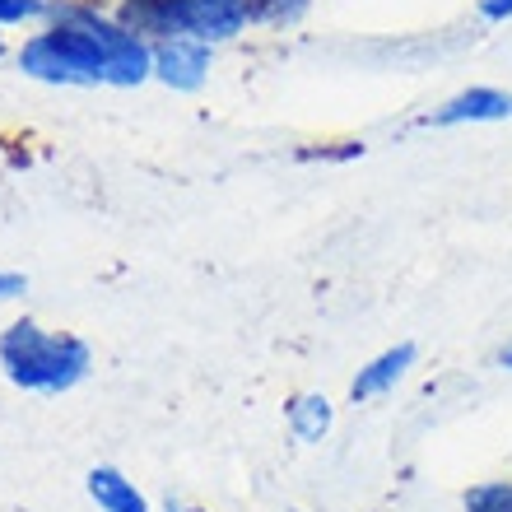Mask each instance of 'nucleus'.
<instances>
[{
	"instance_id": "20e7f679",
	"label": "nucleus",
	"mask_w": 512,
	"mask_h": 512,
	"mask_svg": "<svg viewBox=\"0 0 512 512\" xmlns=\"http://www.w3.org/2000/svg\"><path fill=\"white\" fill-rule=\"evenodd\" d=\"M210 66H215V47H210V42L177 38V42H159V47H154V80H159L163 89H173V94H196V89H205Z\"/></svg>"
},
{
	"instance_id": "f03ea898",
	"label": "nucleus",
	"mask_w": 512,
	"mask_h": 512,
	"mask_svg": "<svg viewBox=\"0 0 512 512\" xmlns=\"http://www.w3.org/2000/svg\"><path fill=\"white\" fill-rule=\"evenodd\" d=\"M0 373L10 387L33 396H66L94 373V350L70 331H52L33 317H19L0 331Z\"/></svg>"
},
{
	"instance_id": "f257e3e1",
	"label": "nucleus",
	"mask_w": 512,
	"mask_h": 512,
	"mask_svg": "<svg viewBox=\"0 0 512 512\" xmlns=\"http://www.w3.org/2000/svg\"><path fill=\"white\" fill-rule=\"evenodd\" d=\"M14 70L52 89H140L154 80V47L94 0H56L52 19L14 47Z\"/></svg>"
},
{
	"instance_id": "0eeeda50",
	"label": "nucleus",
	"mask_w": 512,
	"mask_h": 512,
	"mask_svg": "<svg viewBox=\"0 0 512 512\" xmlns=\"http://www.w3.org/2000/svg\"><path fill=\"white\" fill-rule=\"evenodd\" d=\"M84 489H89V499H94L98 512H154L149 499L140 494L131 475H122L117 466H94V471L84 475Z\"/></svg>"
},
{
	"instance_id": "6e6552de",
	"label": "nucleus",
	"mask_w": 512,
	"mask_h": 512,
	"mask_svg": "<svg viewBox=\"0 0 512 512\" xmlns=\"http://www.w3.org/2000/svg\"><path fill=\"white\" fill-rule=\"evenodd\" d=\"M284 424H289V433H294L298 443H326V433L336 429V405L326 401L322 391H298L294 401L284 405Z\"/></svg>"
},
{
	"instance_id": "39448f33",
	"label": "nucleus",
	"mask_w": 512,
	"mask_h": 512,
	"mask_svg": "<svg viewBox=\"0 0 512 512\" xmlns=\"http://www.w3.org/2000/svg\"><path fill=\"white\" fill-rule=\"evenodd\" d=\"M512 117V94L508 89H494V84H471L443 103V108L429 112V126L438 131H452V126H485V122H508Z\"/></svg>"
},
{
	"instance_id": "9d476101",
	"label": "nucleus",
	"mask_w": 512,
	"mask_h": 512,
	"mask_svg": "<svg viewBox=\"0 0 512 512\" xmlns=\"http://www.w3.org/2000/svg\"><path fill=\"white\" fill-rule=\"evenodd\" d=\"M312 0H252V19L256 28H289L308 14Z\"/></svg>"
},
{
	"instance_id": "f3484780",
	"label": "nucleus",
	"mask_w": 512,
	"mask_h": 512,
	"mask_svg": "<svg viewBox=\"0 0 512 512\" xmlns=\"http://www.w3.org/2000/svg\"><path fill=\"white\" fill-rule=\"evenodd\" d=\"M499 364H503V368H508V373H512V345H503V354H499Z\"/></svg>"
},
{
	"instance_id": "7ed1b4c3",
	"label": "nucleus",
	"mask_w": 512,
	"mask_h": 512,
	"mask_svg": "<svg viewBox=\"0 0 512 512\" xmlns=\"http://www.w3.org/2000/svg\"><path fill=\"white\" fill-rule=\"evenodd\" d=\"M112 14L149 47L177 38L224 47V42L243 38L247 28H256L252 0H117Z\"/></svg>"
},
{
	"instance_id": "2eb2a0df",
	"label": "nucleus",
	"mask_w": 512,
	"mask_h": 512,
	"mask_svg": "<svg viewBox=\"0 0 512 512\" xmlns=\"http://www.w3.org/2000/svg\"><path fill=\"white\" fill-rule=\"evenodd\" d=\"M163 512H205V508H191V503H182V499L168 494V499H163Z\"/></svg>"
},
{
	"instance_id": "f8f14e48",
	"label": "nucleus",
	"mask_w": 512,
	"mask_h": 512,
	"mask_svg": "<svg viewBox=\"0 0 512 512\" xmlns=\"http://www.w3.org/2000/svg\"><path fill=\"white\" fill-rule=\"evenodd\" d=\"M475 14H480L485 24H508V19H512V0H480V5H475Z\"/></svg>"
},
{
	"instance_id": "4468645a",
	"label": "nucleus",
	"mask_w": 512,
	"mask_h": 512,
	"mask_svg": "<svg viewBox=\"0 0 512 512\" xmlns=\"http://www.w3.org/2000/svg\"><path fill=\"white\" fill-rule=\"evenodd\" d=\"M364 154V145H354V140H345L340 149H317V154H308V159H331V163H345V159H359Z\"/></svg>"
},
{
	"instance_id": "dca6fc26",
	"label": "nucleus",
	"mask_w": 512,
	"mask_h": 512,
	"mask_svg": "<svg viewBox=\"0 0 512 512\" xmlns=\"http://www.w3.org/2000/svg\"><path fill=\"white\" fill-rule=\"evenodd\" d=\"M5 56H14V47H10V38H5V28H0V61H5Z\"/></svg>"
},
{
	"instance_id": "a211bd4d",
	"label": "nucleus",
	"mask_w": 512,
	"mask_h": 512,
	"mask_svg": "<svg viewBox=\"0 0 512 512\" xmlns=\"http://www.w3.org/2000/svg\"><path fill=\"white\" fill-rule=\"evenodd\" d=\"M94 5H117V0H94Z\"/></svg>"
},
{
	"instance_id": "423d86ee",
	"label": "nucleus",
	"mask_w": 512,
	"mask_h": 512,
	"mask_svg": "<svg viewBox=\"0 0 512 512\" xmlns=\"http://www.w3.org/2000/svg\"><path fill=\"white\" fill-rule=\"evenodd\" d=\"M419 350L410 345V340H401V345H387L382 354H373L359 373H354L350 382V401L354 405H364V401H378V396H387V391H396V382L415 368Z\"/></svg>"
},
{
	"instance_id": "ddd939ff",
	"label": "nucleus",
	"mask_w": 512,
	"mask_h": 512,
	"mask_svg": "<svg viewBox=\"0 0 512 512\" xmlns=\"http://www.w3.org/2000/svg\"><path fill=\"white\" fill-rule=\"evenodd\" d=\"M28 294V280L19 270H0V303H10V298Z\"/></svg>"
},
{
	"instance_id": "1a4fd4ad",
	"label": "nucleus",
	"mask_w": 512,
	"mask_h": 512,
	"mask_svg": "<svg viewBox=\"0 0 512 512\" xmlns=\"http://www.w3.org/2000/svg\"><path fill=\"white\" fill-rule=\"evenodd\" d=\"M466 512H512V480H480L461 499Z\"/></svg>"
},
{
	"instance_id": "9b49d317",
	"label": "nucleus",
	"mask_w": 512,
	"mask_h": 512,
	"mask_svg": "<svg viewBox=\"0 0 512 512\" xmlns=\"http://www.w3.org/2000/svg\"><path fill=\"white\" fill-rule=\"evenodd\" d=\"M56 0H0V28H28L47 24Z\"/></svg>"
}]
</instances>
